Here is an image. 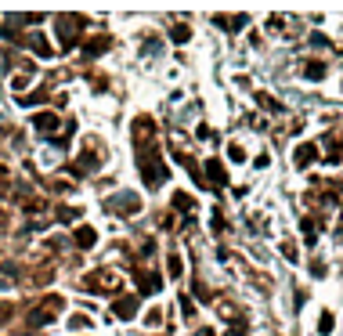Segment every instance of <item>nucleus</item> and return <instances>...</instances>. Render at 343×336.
Instances as JSON below:
<instances>
[{"instance_id":"f257e3e1","label":"nucleus","mask_w":343,"mask_h":336,"mask_svg":"<svg viewBox=\"0 0 343 336\" xmlns=\"http://www.w3.org/2000/svg\"><path fill=\"white\" fill-rule=\"evenodd\" d=\"M108 206L116 210V214H137V210H141V199L130 195V192H123V195H116V199H108Z\"/></svg>"},{"instance_id":"f03ea898","label":"nucleus","mask_w":343,"mask_h":336,"mask_svg":"<svg viewBox=\"0 0 343 336\" xmlns=\"http://www.w3.org/2000/svg\"><path fill=\"white\" fill-rule=\"evenodd\" d=\"M33 127L40 131V134H54V131H58V116H54V112H40V116L33 119Z\"/></svg>"},{"instance_id":"7ed1b4c3","label":"nucleus","mask_w":343,"mask_h":336,"mask_svg":"<svg viewBox=\"0 0 343 336\" xmlns=\"http://www.w3.org/2000/svg\"><path fill=\"white\" fill-rule=\"evenodd\" d=\"M116 315H120V318H134V315H137V297L116 300Z\"/></svg>"},{"instance_id":"20e7f679","label":"nucleus","mask_w":343,"mask_h":336,"mask_svg":"<svg viewBox=\"0 0 343 336\" xmlns=\"http://www.w3.org/2000/svg\"><path fill=\"white\" fill-rule=\"evenodd\" d=\"M54 311H58V300H47V307H44V311H33V325H47Z\"/></svg>"},{"instance_id":"39448f33","label":"nucleus","mask_w":343,"mask_h":336,"mask_svg":"<svg viewBox=\"0 0 343 336\" xmlns=\"http://www.w3.org/2000/svg\"><path fill=\"white\" fill-rule=\"evenodd\" d=\"M293 159H296V166H307V163H311V159H315V145H300V148H296V156H293Z\"/></svg>"},{"instance_id":"423d86ee","label":"nucleus","mask_w":343,"mask_h":336,"mask_svg":"<svg viewBox=\"0 0 343 336\" xmlns=\"http://www.w3.org/2000/svg\"><path fill=\"white\" fill-rule=\"evenodd\" d=\"M94 239H98V235H94L91 228H80V231H76V246H80V249H87V246H94Z\"/></svg>"},{"instance_id":"0eeeda50","label":"nucleus","mask_w":343,"mask_h":336,"mask_svg":"<svg viewBox=\"0 0 343 336\" xmlns=\"http://www.w3.org/2000/svg\"><path fill=\"white\" fill-rule=\"evenodd\" d=\"M174 206H177V210H181V214H188V210H192V206H195V199H192V195H184V192H181V195H174Z\"/></svg>"},{"instance_id":"6e6552de","label":"nucleus","mask_w":343,"mask_h":336,"mask_svg":"<svg viewBox=\"0 0 343 336\" xmlns=\"http://www.w3.org/2000/svg\"><path fill=\"white\" fill-rule=\"evenodd\" d=\"M206 174H210L217 185H224V181H227V177H224V170H220V166H213V163H206Z\"/></svg>"},{"instance_id":"1a4fd4ad","label":"nucleus","mask_w":343,"mask_h":336,"mask_svg":"<svg viewBox=\"0 0 343 336\" xmlns=\"http://www.w3.org/2000/svg\"><path fill=\"white\" fill-rule=\"evenodd\" d=\"M69 325H72V329H87V325H91V318H87V315H72V318H69Z\"/></svg>"},{"instance_id":"9d476101","label":"nucleus","mask_w":343,"mask_h":336,"mask_svg":"<svg viewBox=\"0 0 343 336\" xmlns=\"http://www.w3.org/2000/svg\"><path fill=\"white\" fill-rule=\"evenodd\" d=\"M303 72H307V80H322V76H325V65H307Z\"/></svg>"},{"instance_id":"9b49d317","label":"nucleus","mask_w":343,"mask_h":336,"mask_svg":"<svg viewBox=\"0 0 343 336\" xmlns=\"http://www.w3.org/2000/svg\"><path fill=\"white\" fill-rule=\"evenodd\" d=\"M174 40H177V44H181V40H188V25H177V29H174Z\"/></svg>"},{"instance_id":"f8f14e48","label":"nucleus","mask_w":343,"mask_h":336,"mask_svg":"<svg viewBox=\"0 0 343 336\" xmlns=\"http://www.w3.org/2000/svg\"><path fill=\"white\" fill-rule=\"evenodd\" d=\"M4 286H8V282H4V278H0V289H4Z\"/></svg>"}]
</instances>
